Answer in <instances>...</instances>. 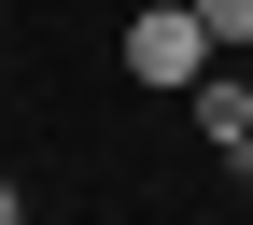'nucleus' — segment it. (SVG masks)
I'll list each match as a JSON object with an SVG mask.
<instances>
[{
	"mask_svg": "<svg viewBox=\"0 0 253 225\" xmlns=\"http://www.w3.org/2000/svg\"><path fill=\"white\" fill-rule=\"evenodd\" d=\"M211 71H225V43L197 28V0H141V14H126V85H155V99H197Z\"/></svg>",
	"mask_w": 253,
	"mask_h": 225,
	"instance_id": "obj_1",
	"label": "nucleus"
},
{
	"mask_svg": "<svg viewBox=\"0 0 253 225\" xmlns=\"http://www.w3.org/2000/svg\"><path fill=\"white\" fill-rule=\"evenodd\" d=\"M197 127L239 155V141H253V85H239V71H211V85H197Z\"/></svg>",
	"mask_w": 253,
	"mask_h": 225,
	"instance_id": "obj_2",
	"label": "nucleus"
},
{
	"mask_svg": "<svg viewBox=\"0 0 253 225\" xmlns=\"http://www.w3.org/2000/svg\"><path fill=\"white\" fill-rule=\"evenodd\" d=\"M197 28H211L225 56H253V0H197Z\"/></svg>",
	"mask_w": 253,
	"mask_h": 225,
	"instance_id": "obj_3",
	"label": "nucleus"
},
{
	"mask_svg": "<svg viewBox=\"0 0 253 225\" xmlns=\"http://www.w3.org/2000/svg\"><path fill=\"white\" fill-rule=\"evenodd\" d=\"M0 225H28V197H14V183H0Z\"/></svg>",
	"mask_w": 253,
	"mask_h": 225,
	"instance_id": "obj_4",
	"label": "nucleus"
},
{
	"mask_svg": "<svg viewBox=\"0 0 253 225\" xmlns=\"http://www.w3.org/2000/svg\"><path fill=\"white\" fill-rule=\"evenodd\" d=\"M239 169H253V141H239Z\"/></svg>",
	"mask_w": 253,
	"mask_h": 225,
	"instance_id": "obj_5",
	"label": "nucleus"
},
{
	"mask_svg": "<svg viewBox=\"0 0 253 225\" xmlns=\"http://www.w3.org/2000/svg\"><path fill=\"white\" fill-rule=\"evenodd\" d=\"M0 14H14V0H0Z\"/></svg>",
	"mask_w": 253,
	"mask_h": 225,
	"instance_id": "obj_6",
	"label": "nucleus"
}]
</instances>
